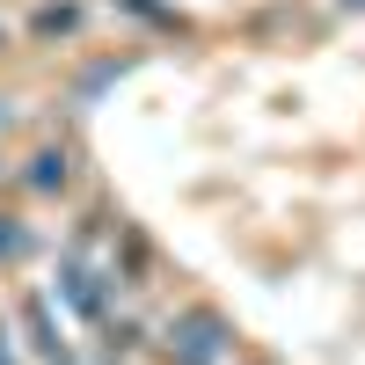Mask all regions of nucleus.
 Segmentation results:
<instances>
[{
  "label": "nucleus",
  "instance_id": "f257e3e1",
  "mask_svg": "<svg viewBox=\"0 0 365 365\" xmlns=\"http://www.w3.org/2000/svg\"><path fill=\"white\" fill-rule=\"evenodd\" d=\"M227 344H234V329L212 314V307H197V314H182L168 329V365H220Z\"/></svg>",
  "mask_w": 365,
  "mask_h": 365
},
{
  "label": "nucleus",
  "instance_id": "f03ea898",
  "mask_svg": "<svg viewBox=\"0 0 365 365\" xmlns=\"http://www.w3.org/2000/svg\"><path fill=\"white\" fill-rule=\"evenodd\" d=\"M22 249V234H15V220H0V256H15Z\"/></svg>",
  "mask_w": 365,
  "mask_h": 365
},
{
  "label": "nucleus",
  "instance_id": "7ed1b4c3",
  "mask_svg": "<svg viewBox=\"0 0 365 365\" xmlns=\"http://www.w3.org/2000/svg\"><path fill=\"white\" fill-rule=\"evenodd\" d=\"M0 365H15V351H8V329H0Z\"/></svg>",
  "mask_w": 365,
  "mask_h": 365
}]
</instances>
